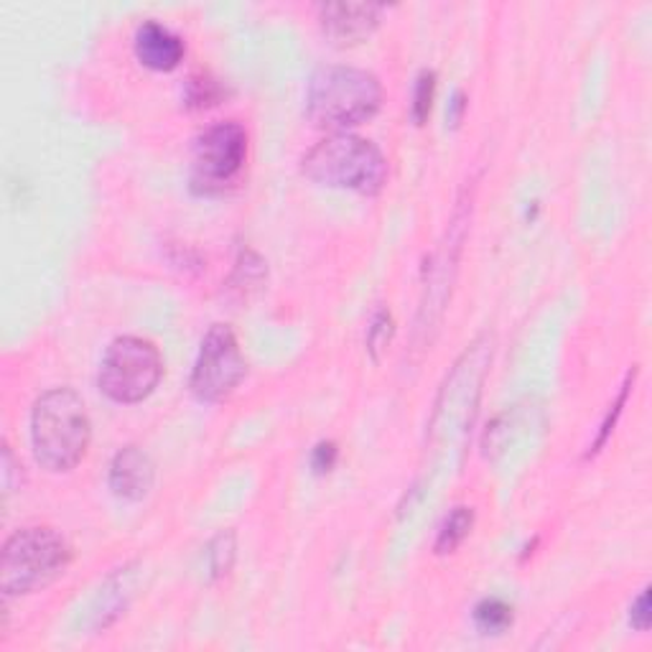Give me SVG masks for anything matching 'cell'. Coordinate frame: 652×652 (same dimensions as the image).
Masks as SVG:
<instances>
[{
  "label": "cell",
  "mask_w": 652,
  "mask_h": 652,
  "mask_svg": "<svg viewBox=\"0 0 652 652\" xmlns=\"http://www.w3.org/2000/svg\"><path fill=\"white\" fill-rule=\"evenodd\" d=\"M635 375H637V369H632V373L627 375V380L622 383V388H619V392H617V398H614V403L610 405V411H606V416H604V421H602V426H599V434H597L594 443H591V447H589V454H587L589 459H591V456H597L599 451L604 449V443L612 439L614 428H617V421H619L622 413H625V405H627L629 392H632V388H635Z\"/></svg>",
  "instance_id": "5bb4252c"
},
{
  "label": "cell",
  "mask_w": 652,
  "mask_h": 652,
  "mask_svg": "<svg viewBox=\"0 0 652 652\" xmlns=\"http://www.w3.org/2000/svg\"><path fill=\"white\" fill-rule=\"evenodd\" d=\"M474 528V510L472 507H454L449 513L447 521H443L439 536H436L434 551L439 555L454 553L459 546L469 538V532Z\"/></svg>",
  "instance_id": "7c38bea8"
},
{
  "label": "cell",
  "mask_w": 652,
  "mask_h": 652,
  "mask_svg": "<svg viewBox=\"0 0 652 652\" xmlns=\"http://www.w3.org/2000/svg\"><path fill=\"white\" fill-rule=\"evenodd\" d=\"M392 335H396V324H392V314L388 309H380L369 324L367 331V352L373 354V360H380V352L390 344Z\"/></svg>",
  "instance_id": "ac0fdd59"
},
{
  "label": "cell",
  "mask_w": 652,
  "mask_h": 652,
  "mask_svg": "<svg viewBox=\"0 0 652 652\" xmlns=\"http://www.w3.org/2000/svg\"><path fill=\"white\" fill-rule=\"evenodd\" d=\"M155 481V464L140 447H125L110 464V489L121 500L138 502L151 492Z\"/></svg>",
  "instance_id": "9c48e42d"
},
{
  "label": "cell",
  "mask_w": 652,
  "mask_h": 652,
  "mask_svg": "<svg viewBox=\"0 0 652 652\" xmlns=\"http://www.w3.org/2000/svg\"><path fill=\"white\" fill-rule=\"evenodd\" d=\"M385 5L375 3H326L318 9L322 32L339 47H352L369 39L380 26Z\"/></svg>",
  "instance_id": "ba28073f"
},
{
  "label": "cell",
  "mask_w": 652,
  "mask_h": 652,
  "mask_svg": "<svg viewBox=\"0 0 652 652\" xmlns=\"http://www.w3.org/2000/svg\"><path fill=\"white\" fill-rule=\"evenodd\" d=\"M629 625H632L637 632H648L650 629V589H642L640 597L629 606Z\"/></svg>",
  "instance_id": "ffe728a7"
},
{
  "label": "cell",
  "mask_w": 652,
  "mask_h": 652,
  "mask_svg": "<svg viewBox=\"0 0 652 652\" xmlns=\"http://www.w3.org/2000/svg\"><path fill=\"white\" fill-rule=\"evenodd\" d=\"M92 441L90 413L74 388H51L32 411V447L41 469L72 472Z\"/></svg>",
  "instance_id": "6da1fadb"
},
{
  "label": "cell",
  "mask_w": 652,
  "mask_h": 652,
  "mask_svg": "<svg viewBox=\"0 0 652 652\" xmlns=\"http://www.w3.org/2000/svg\"><path fill=\"white\" fill-rule=\"evenodd\" d=\"M434 98H436V72L424 70L418 74L416 87H413V105H411L413 123L424 125L428 121V115H431V108H434Z\"/></svg>",
  "instance_id": "2e32d148"
},
{
  "label": "cell",
  "mask_w": 652,
  "mask_h": 652,
  "mask_svg": "<svg viewBox=\"0 0 652 652\" xmlns=\"http://www.w3.org/2000/svg\"><path fill=\"white\" fill-rule=\"evenodd\" d=\"M72 546L49 525L21 528L5 540L0 555V589L5 597L34 594L70 568Z\"/></svg>",
  "instance_id": "277c9868"
},
{
  "label": "cell",
  "mask_w": 652,
  "mask_h": 652,
  "mask_svg": "<svg viewBox=\"0 0 652 652\" xmlns=\"http://www.w3.org/2000/svg\"><path fill=\"white\" fill-rule=\"evenodd\" d=\"M268 280V265L253 250H242L237 258L233 276L227 280V293L235 301H250Z\"/></svg>",
  "instance_id": "8fae6325"
},
{
  "label": "cell",
  "mask_w": 652,
  "mask_h": 652,
  "mask_svg": "<svg viewBox=\"0 0 652 652\" xmlns=\"http://www.w3.org/2000/svg\"><path fill=\"white\" fill-rule=\"evenodd\" d=\"M248 159V130L237 121L214 123L195 143L191 187L199 195H220L240 176Z\"/></svg>",
  "instance_id": "8992f818"
},
{
  "label": "cell",
  "mask_w": 652,
  "mask_h": 652,
  "mask_svg": "<svg viewBox=\"0 0 652 652\" xmlns=\"http://www.w3.org/2000/svg\"><path fill=\"white\" fill-rule=\"evenodd\" d=\"M383 108V85L373 72L360 66L329 64L311 74L306 115L318 128L350 133L373 121Z\"/></svg>",
  "instance_id": "7a4b0ae2"
},
{
  "label": "cell",
  "mask_w": 652,
  "mask_h": 652,
  "mask_svg": "<svg viewBox=\"0 0 652 652\" xmlns=\"http://www.w3.org/2000/svg\"><path fill=\"white\" fill-rule=\"evenodd\" d=\"M235 551L237 543L233 530L220 532V536L212 540L210 548H206V566H210L212 579H222V576L229 574V568H233L235 563Z\"/></svg>",
  "instance_id": "9a60e30c"
},
{
  "label": "cell",
  "mask_w": 652,
  "mask_h": 652,
  "mask_svg": "<svg viewBox=\"0 0 652 652\" xmlns=\"http://www.w3.org/2000/svg\"><path fill=\"white\" fill-rule=\"evenodd\" d=\"M515 610L500 597H487L474 606V625L485 635H502L507 627H513Z\"/></svg>",
  "instance_id": "4fadbf2b"
},
{
  "label": "cell",
  "mask_w": 652,
  "mask_h": 652,
  "mask_svg": "<svg viewBox=\"0 0 652 652\" xmlns=\"http://www.w3.org/2000/svg\"><path fill=\"white\" fill-rule=\"evenodd\" d=\"M248 375V360L235 331L227 324H214L199 347L189 388L202 403H222L240 388Z\"/></svg>",
  "instance_id": "52a82bcc"
},
{
  "label": "cell",
  "mask_w": 652,
  "mask_h": 652,
  "mask_svg": "<svg viewBox=\"0 0 652 652\" xmlns=\"http://www.w3.org/2000/svg\"><path fill=\"white\" fill-rule=\"evenodd\" d=\"M466 108H469V100H466V95L462 92V90H456V95H454V100L449 102V123L456 125L464 121V113H466Z\"/></svg>",
  "instance_id": "44dd1931"
},
{
  "label": "cell",
  "mask_w": 652,
  "mask_h": 652,
  "mask_svg": "<svg viewBox=\"0 0 652 652\" xmlns=\"http://www.w3.org/2000/svg\"><path fill=\"white\" fill-rule=\"evenodd\" d=\"M301 174L322 187L375 197L388 181V159L373 140L354 133H331L303 153Z\"/></svg>",
  "instance_id": "3957f363"
},
{
  "label": "cell",
  "mask_w": 652,
  "mask_h": 652,
  "mask_svg": "<svg viewBox=\"0 0 652 652\" xmlns=\"http://www.w3.org/2000/svg\"><path fill=\"white\" fill-rule=\"evenodd\" d=\"M337 459H339V449L335 441L316 443V449L311 451V466H314L316 474H326V472L335 469Z\"/></svg>",
  "instance_id": "d6986e66"
},
{
  "label": "cell",
  "mask_w": 652,
  "mask_h": 652,
  "mask_svg": "<svg viewBox=\"0 0 652 652\" xmlns=\"http://www.w3.org/2000/svg\"><path fill=\"white\" fill-rule=\"evenodd\" d=\"M184 41L179 34H174L172 28L159 24V21H146L138 26L136 32V57L140 64L155 72H172L181 64Z\"/></svg>",
  "instance_id": "30bf717a"
},
{
  "label": "cell",
  "mask_w": 652,
  "mask_h": 652,
  "mask_svg": "<svg viewBox=\"0 0 652 652\" xmlns=\"http://www.w3.org/2000/svg\"><path fill=\"white\" fill-rule=\"evenodd\" d=\"M222 100V85L217 79H212L210 74H199V77H191L187 85V105L189 108H212Z\"/></svg>",
  "instance_id": "e0dca14e"
},
{
  "label": "cell",
  "mask_w": 652,
  "mask_h": 652,
  "mask_svg": "<svg viewBox=\"0 0 652 652\" xmlns=\"http://www.w3.org/2000/svg\"><path fill=\"white\" fill-rule=\"evenodd\" d=\"M161 377L163 358L151 339L117 337L102 358L98 385L113 403L133 405L151 396Z\"/></svg>",
  "instance_id": "5b68a950"
}]
</instances>
